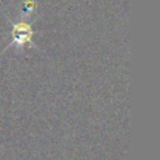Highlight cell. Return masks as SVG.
I'll return each instance as SVG.
<instances>
[{
    "instance_id": "cell-1",
    "label": "cell",
    "mask_w": 160,
    "mask_h": 160,
    "mask_svg": "<svg viewBox=\"0 0 160 160\" xmlns=\"http://www.w3.org/2000/svg\"><path fill=\"white\" fill-rule=\"evenodd\" d=\"M31 28L26 22H19L14 24L12 26V35H14V42H18L20 46H22L26 42L31 41Z\"/></svg>"
}]
</instances>
